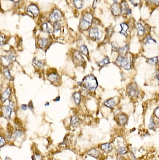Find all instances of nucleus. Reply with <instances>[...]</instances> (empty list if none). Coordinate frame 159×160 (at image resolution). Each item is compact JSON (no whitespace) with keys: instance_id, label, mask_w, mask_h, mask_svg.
Segmentation results:
<instances>
[{"instance_id":"obj_1","label":"nucleus","mask_w":159,"mask_h":160,"mask_svg":"<svg viewBox=\"0 0 159 160\" xmlns=\"http://www.w3.org/2000/svg\"><path fill=\"white\" fill-rule=\"evenodd\" d=\"M83 84L84 87L89 90H94L96 88L98 85L96 78L92 75L87 76L84 79Z\"/></svg>"},{"instance_id":"obj_2","label":"nucleus","mask_w":159,"mask_h":160,"mask_svg":"<svg viewBox=\"0 0 159 160\" xmlns=\"http://www.w3.org/2000/svg\"><path fill=\"white\" fill-rule=\"evenodd\" d=\"M93 20V16L90 13L85 14L83 16V17H82L80 21V28L82 30H87L91 25Z\"/></svg>"},{"instance_id":"obj_3","label":"nucleus","mask_w":159,"mask_h":160,"mask_svg":"<svg viewBox=\"0 0 159 160\" xmlns=\"http://www.w3.org/2000/svg\"><path fill=\"white\" fill-rule=\"evenodd\" d=\"M116 63L118 65L121 66L126 70H130L131 68V64L129 59L126 57L119 56L116 59Z\"/></svg>"},{"instance_id":"obj_4","label":"nucleus","mask_w":159,"mask_h":160,"mask_svg":"<svg viewBox=\"0 0 159 160\" xmlns=\"http://www.w3.org/2000/svg\"><path fill=\"white\" fill-rule=\"evenodd\" d=\"M14 107V103L11 101H9V104L8 105L4 106L2 108V113L3 114V116L5 118L9 119L10 118L11 114L13 108Z\"/></svg>"},{"instance_id":"obj_5","label":"nucleus","mask_w":159,"mask_h":160,"mask_svg":"<svg viewBox=\"0 0 159 160\" xmlns=\"http://www.w3.org/2000/svg\"><path fill=\"white\" fill-rule=\"evenodd\" d=\"M62 16V14L61 11L58 9L54 10L50 16V20L51 22L54 23H58V21L61 19Z\"/></svg>"},{"instance_id":"obj_6","label":"nucleus","mask_w":159,"mask_h":160,"mask_svg":"<svg viewBox=\"0 0 159 160\" xmlns=\"http://www.w3.org/2000/svg\"><path fill=\"white\" fill-rule=\"evenodd\" d=\"M89 36L91 38L100 40L102 36L101 31L97 28H91L89 31Z\"/></svg>"},{"instance_id":"obj_7","label":"nucleus","mask_w":159,"mask_h":160,"mask_svg":"<svg viewBox=\"0 0 159 160\" xmlns=\"http://www.w3.org/2000/svg\"><path fill=\"white\" fill-rule=\"evenodd\" d=\"M129 94L132 97H136L138 95L139 91L137 85L135 83H132L128 87Z\"/></svg>"},{"instance_id":"obj_8","label":"nucleus","mask_w":159,"mask_h":160,"mask_svg":"<svg viewBox=\"0 0 159 160\" xmlns=\"http://www.w3.org/2000/svg\"><path fill=\"white\" fill-rule=\"evenodd\" d=\"M111 11L114 15H119L122 12V9L120 5L117 3H114L111 7Z\"/></svg>"},{"instance_id":"obj_9","label":"nucleus","mask_w":159,"mask_h":160,"mask_svg":"<svg viewBox=\"0 0 159 160\" xmlns=\"http://www.w3.org/2000/svg\"><path fill=\"white\" fill-rule=\"evenodd\" d=\"M27 11L31 12L34 17H37L39 14V9L36 5L34 4H31L28 6L27 8Z\"/></svg>"},{"instance_id":"obj_10","label":"nucleus","mask_w":159,"mask_h":160,"mask_svg":"<svg viewBox=\"0 0 159 160\" xmlns=\"http://www.w3.org/2000/svg\"><path fill=\"white\" fill-rule=\"evenodd\" d=\"M122 9V12L124 14H130L131 13V9L129 8L128 5L126 2H123L122 3L121 5H120Z\"/></svg>"},{"instance_id":"obj_11","label":"nucleus","mask_w":159,"mask_h":160,"mask_svg":"<svg viewBox=\"0 0 159 160\" xmlns=\"http://www.w3.org/2000/svg\"><path fill=\"white\" fill-rule=\"evenodd\" d=\"M42 29L43 31L46 32L47 33H51L53 31V27L50 23H45L42 25Z\"/></svg>"},{"instance_id":"obj_12","label":"nucleus","mask_w":159,"mask_h":160,"mask_svg":"<svg viewBox=\"0 0 159 160\" xmlns=\"http://www.w3.org/2000/svg\"><path fill=\"white\" fill-rule=\"evenodd\" d=\"M74 61L76 63V62L78 63V64L82 63L84 62V59L83 57H82L81 53L79 52H75L74 54Z\"/></svg>"},{"instance_id":"obj_13","label":"nucleus","mask_w":159,"mask_h":160,"mask_svg":"<svg viewBox=\"0 0 159 160\" xmlns=\"http://www.w3.org/2000/svg\"><path fill=\"white\" fill-rule=\"evenodd\" d=\"M101 148L103 151L105 152L109 153L111 152V150H112V147L110 143H106L103 144V145L101 146Z\"/></svg>"},{"instance_id":"obj_14","label":"nucleus","mask_w":159,"mask_h":160,"mask_svg":"<svg viewBox=\"0 0 159 160\" xmlns=\"http://www.w3.org/2000/svg\"><path fill=\"white\" fill-rule=\"evenodd\" d=\"M10 93H11V89L10 88H8L1 95L2 101H4L7 100V99H8L9 97H10Z\"/></svg>"},{"instance_id":"obj_15","label":"nucleus","mask_w":159,"mask_h":160,"mask_svg":"<svg viewBox=\"0 0 159 160\" xmlns=\"http://www.w3.org/2000/svg\"><path fill=\"white\" fill-rule=\"evenodd\" d=\"M48 79L51 82H56L58 81L59 79V77L58 75L56 74V73H51V74L49 75Z\"/></svg>"},{"instance_id":"obj_16","label":"nucleus","mask_w":159,"mask_h":160,"mask_svg":"<svg viewBox=\"0 0 159 160\" xmlns=\"http://www.w3.org/2000/svg\"><path fill=\"white\" fill-rule=\"evenodd\" d=\"M87 154L89 156L94 157V158H98V157L100 156V152L95 148L91 149L87 153Z\"/></svg>"},{"instance_id":"obj_17","label":"nucleus","mask_w":159,"mask_h":160,"mask_svg":"<svg viewBox=\"0 0 159 160\" xmlns=\"http://www.w3.org/2000/svg\"><path fill=\"white\" fill-rule=\"evenodd\" d=\"M80 123V120L78 117L75 116L73 117L71 119V125L73 127H76L79 126Z\"/></svg>"},{"instance_id":"obj_18","label":"nucleus","mask_w":159,"mask_h":160,"mask_svg":"<svg viewBox=\"0 0 159 160\" xmlns=\"http://www.w3.org/2000/svg\"><path fill=\"white\" fill-rule=\"evenodd\" d=\"M104 105L110 108H113L116 105V102L113 99H110L109 100L104 101Z\"/></svg>"},{"instance_id":"obj_19","label":"nucleus","mask_w":159,"mask_h":160,"mask_svg":"<svg viewBox=\"0 0 159 160\" xmlns=\"http://www.w3.org/2000/svg\"><path fill=\"white\" fill-rule=\"evenodd\" d=\"M128 121V118L125 114H121L118 118V122L121 125H124Z\"/></svg>"},{"instance_id":"obj_20","label":"nucleus","mask_w":159,"mask_h":160,"mask_svg":"<svg viewBox=\"0 0 159 160\" xmlns=\"http://www.w3.org/2000/svg\"><path fill=\"white\" fill-rule=\"evenodd\" d=\"M1 64L3 66L5 67H7L10 64V62H9V59L7 57H4L2 56L1 57Z\"/></svg>"},{"instance_id":"obj_21","label":"nucleus","mask_w":159,"mask_h":160,"mask_svg":"<svg viewBox=\"0 0 159 160\" xmlns=\"http://www.w3.org/2000/svg\"><path fill=\"white\" fill-rule=\"evenodd\" d=\"M136 28H137V31H138V34L140 36H142V35H144V28L143 27L141 24L138 23L136 24Z\"/></svg>"},{"instance_id":"obj_22","label":"nucleus","mask_w":159,"mask_h":160,"mask_svg":"<svg viewBox=\"0 0 159 160\" xmlns=\"http://www.w3.org/2000/svg\"><path fill=\"white\" fill-rule=\"evenodd\" d=\"M120 26L122 27V30L120 32V34H123L124 35H127V33H128V25H127L125 23H122L120 24Z\"/></svg>"},{"instance_id":"obj_23","label":"nucleus","mask_w":159,"mask_h":160,"mask_svg":"<svg viewBox=\"0 0 159 160\" xmlns=\"http://www.w3.org/2000/svg\"><path fill=\"white\" fill-rule=\"evenodd\" d=\"M47 41H48L45 38H41L38 40V45L40 47L44 48L47 45Z\"/></svg>"},{"instance_id":"obj_24","label":"nucleus","mask_w":159,"mask_h":160,"mask_svg":"<svg viewBox=\"0 0 159 160\" xmlns=\"http://www.w3.org/2000/svg\"><path fill=\"white\" fill-rule=\"evenodd\" d=\"M118 152L120 155H124L128 152V149L125 147H119L118 149Z\"/></svg>"},{"instance_id":"obj_25","label":"nucleus","mask_w":159,"mask_h":160,"mask_svg":"<svg viewBox=\"0 0 159 160\" xmlns=\"http://www.w3.org/2000/svg\"><path fill=\"white\" fill-rule=\"evenodd\" d=\"M33 64L34 66L37 67L38 68H42L44 65V64L42 61H40V60H38L36 58H34L33 61Z\"/></svg>"},{"instance_id":"obj_26","label":"nucleus","mask_w":159,"mask_h":160,"mask_svg":"<svg viewBox=\"0 0 159 160\" xmlns=\"http://www.w3.org/2000/svg\"><path fill=\"white\" fill-rule=\"evenodd\" d=\"M74 99H75V102L76 104L79 105L80 104V102L81 101V94L79 92H76L74 94Z\"/></svg>"},{"instance_id":"obj_27","label":"nucleus","mask_w":159,"mask_h":160,"mask_svg":"<svg viewBox=\"0 0 159 160\" xmlns=\"http://www.w3.org/2000/svg\"><path fill=\"white\" fill-rule=\"evenodd\" d=\"M147 62L148 63L150 64L151 65H155L158 62V58L157 57H153V58H149L147 60Z\"/></svg>"},{"instance_id":"obj_28","label":"nucleus","mask_w":159,"mask_h":160,"mask_svg":"<svg viewBox=\"0 0 159 160\" xmlns=\"http://www.w3.org/2000/svg\"><path fill=\"white\" fill-rule=\"evenodd\" d=\"M73 3L76 8L81 9L83 7V1L81 0H74Z\"/></svg>"},{"instance_id":"obj_29","label":"nucleus","mask_w":159,"mask_h":160,"mask_svg":"<svg viewBox=\"0 0 159 160\" xmlns=\"http://www.w3.org/2000/svg\"><path fill=\"white\" fill-rule=\"evenodd\" d=\"M128 50H129L128 46L125 45L122 47L119 48V49H118V51H119V53L122 54V55H124V54H125L127 52H128Z\"/></svg>"},{"instance_id":"obj_30","label":"nucleus","mask_w":159,"mask_h":160,"mask_svg":"<svg viewBox=\"0 0 159 160\" xmlns=\"http://www.w3.org/2000/svg\"><path fill=\"white\" fill-rule=\"evenodd\" d=\"M80 50L82 54H83L84 55H88V50L87 46L84 45H82L80 46Z\"/></svg>"},{"instance_id":"obj_31","label":"nucleus","mask_w":159,"mask_h":160,"mask_svg":"<svg viewBox=\"0 0 159 160\" xmlns=\"http://www.w3.org/2000/svg\"><path fill=\"white\" fill-rule=\"evenodd\" d=\"M3 73H4V75L5 76L6 78L8 79L9 80H12V77L10 75V71H9V70L8 69H6V68L4 69L3 70Z\"/></svg>"},{"instance_id":"obj_32","label":"nucleus","mask_w":159,"mask_h":160,"mask_svg":"<svg viewBox=\"0 0 159 160\" xmlns=\"http://www.w3.org/2000/svg\"><path fill=\"white\" fill-rule=\"evenodd\" d=\"M155 127H156L155 123L154 122L153 119V118H152L150 120V123H149V129L152 130H154L155 128Z\"/></svg>"},{"instance_id":"obj_33","label":"nucleus","mask_w":159,"mask_h":160,"mask_svg":"<svg viewBox=\"0 0 159 160\" xmlns=\"http://www.w3.org/2000/svg\"><path fill=\"white\" fill-rule=\"evenodd\" d=\"M110 63L109 61V58H107V57H105V58L102 60L101 62H100V64L101 65H106L107 64H109Z\"/></svg>"},{"instance_id":"obj_34","label":"nucleus","mask_w":159,"mask_h":160,"mask_svg":"<svg viewBox=\"0 0 159 160\" xmlns=\"http://www.w3.org/2000/svg\"><path fill=\"white\" fill-rule=\"evenodd\" d=\"M7 57L9 60H11V61H15L16 60V57H15V56L10 52H9L7 53Z\"/></svg>"},{"instance_id":"obj_35","label":"nucleus","mask_w":159,"mask_h":160,"mask_svg":"<svg viewBox=\"0 0 159 160\" xmlns=\"http://www.w3.org/2000/svg\"><path fill=\"white\" fill-rule=\"evenodd\" d=\"M60 30V24L58 23H55L54 25V33H56V32L59 31Z\"/></svg>"},{"instance_id":"obj_36","label":"nucleus","mask_w":159,"mask_h":160,"mask_svg":"<svg viewBox=\"0 0 159 160\" xmlns=\"http://www.w3.org/2000/svg\"><path fill=\"white\" fill-rule=\"evenodd\" d=\"M145 43L146 44L147 43H151L152 41H154V42H155V41L152 39L151 37H150L149 36H148L147 37H146L145 39Z\"/></svg>"},{"instance_id":"obj_37","label":"nucleus","mask_w":159,"mask_h":160,"mask_svg":"<svg viewBox=\"0 0 159 160\" xmlns=\"http://www.w3.org/2000/svg\"><path fill=\"white\" fill-rule=\"evenodd\" d=\"M5 143V139L3 137H1V138H0V145H1V147L3 146Z\"/></svg>"},{"instance_id":"obj_38","label":"nucleus","mask_w":159,"mask_h":160,"mask_svg":"<svg viewBox=\"0 0 159 160\" xmlns=\"http://www.w3.org/2000/svg\"><path fill=\"white\" fill-rule=\"evenodd\" d=\"M81 93L82 95H84V96H87L88 94L87 89H85L84 88H82V89L81 90Z\"/></svg>"},{"instance_id":"obj_39","label":"nucleus","mask_w":159,"mask_h":160,"mask_svg":"<svg viewBox=\"0 0 159 160\" xmlns=\"http://www.w3.org/2000/svg\"><path fill=\"white\" fill-rule=\"evenodd\" d=\"M154 114L156 117L159 119V107L156 108L154 112Z\"/></svg>"},{"instance_id":"obj_40","label":"nucleus","mask_w":159,"mask_h":160,"mask_svg":"<svg viewBox=\"0 0 159 160\" xmlns=\"http://www.w3.org/2000/svg\"><path fill=\"white\" fill-rule=\"evenodd\" d=\"M34 160H42V158L39 154H36L34 156Z\"/></svg>"},{"instance_id":"obj_41","label":"nucleus","mask_w":159,"mask_h":160,"mask_svg":"<svg viewBox=\"0 0 159 160\" xmlns=\"http://www.w3.org/2000/svg\"><path fill=\"white\" fill-rule=\"evenodd\" d=\"M14 135H15V137H16V138H17V137H20L21 135H22V132H21V131H20V130H17V131H16V132H15Z\"/></svg>"},{"instance_id":"obj_42","label":"nucleus","mask_w":159,"mask_h":160,"mask_svg":"<svg viewBox=\"0 0 159 160\" xmlns=\"http://www.w3.org/2000/svg\"><path fill=\"white\" fill-rule=\"evenodd\" d=\"M130 2H131V3H132V4L134 5H137L140 3V1H132V0L130 1Z\"/></svg>"},{"instance_id":"obj_43","label":"nucleus","mask_w":159,"mask_h":160,"mask_svg":"<svg viewBox=\"0 0 159 160\" xmlns=\"http://www.w3.org/2000/svg\"><path fill=\"white\" fill-rule=\"evenodd\" d=\"M4 40H5V37L3 36V35H1V44H3Z\"/></svg>"},{"instance_id":"obj_44","label":"nucleus","mask_w":159,"mask_h":160,"mask_svg":"<svg viewBox=\"0 0 159 160\" xmlns=\"http://www.w3.org/2000/svg\"><path fill=\"white\" fill-rule=\"evenodd\" d=\"M27 106L26 105H23L22 106V109L23 110H26L27 109Z\"/></svg>"},{"instance_id":"obj_45","label":"nucleus","mask_w":159,"mask_h":160,"mask_svg":"<svg viewBox=\"0 0 159 160\" xmlns=\"http://www.w3.org/2000/svg\"><path fill=\"white\" fill-rule=\"evenodd\" d=\"M151 3H153L155 4H159V1H153L151 2Z\"/></svg>"},{"instance_id":"obj_46","label":"nucleus","mask_w":159,"mask_h":160,"mask_svg":"<svg viewBox=\"0 0 159 160\" xmlns=\"http://www.w3.org/2000/svg\"><path fill=\"white\" fill-rule=\"evenodd\" d=\"M156 77L157 78L158 80L159 81V71L157 72V74H156Z\"/></svg>"}]
</instances>
